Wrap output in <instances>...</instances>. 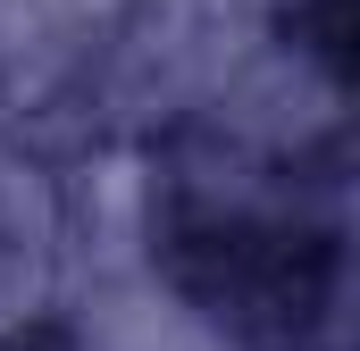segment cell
<instances>
[{
	"label": "cell",
	"instance_id": "1",
	"mask_svg": "<svg viewBox=\"0 0 360 351\" xmlns=\"http://www.w3.org/2000/svg\"><path fill=\"white\" fill-rule=\"evenodd\" d=\"M92 276L76 159L0 117V351L51 335Z\"/></svg>",
	"mask_w": 360,
	"mask_h": 351
}]
</instances>
